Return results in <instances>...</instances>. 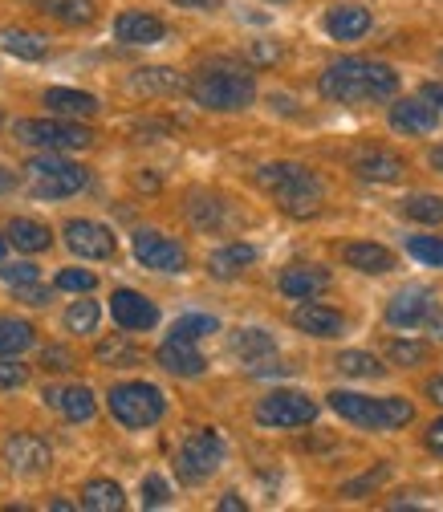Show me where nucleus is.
Listing matches in <instances>:
<instances>
[{
  "mask_svg": "<svg viewBox=\"0 0 443 512\" xmlns=\"http://www.w3.org/2000/svg\"><path fill=\"white\" fill-rule=\"evenodd\" d=\"M403 171H407V163L395 151H383V147L354 155V175L366 179V183H399Z\"/></svg>",
  "mask_w": 443,
  "mask_h": 512,
  "instance_id": "obj_20",
  "label": "nucleus"
},
{
  "mask_svg": "<svg viewBox=\"0 0 443 512\" xmlns=\"http://www.w3.org/2000/svg\"><path fill=\"white\" fill-rule=\"evenodd\" d=\"M427 163H431V167H435V171H439V175H443V147H435V151H431V155H427Z\"/></svg>",
  "mask_w": 443,
  "mask_h": 512,
  "instance_id": "obj_56",
  "label": "nucleus"
},
{
  "mask_svg": "<svg viewBox=\"0 0 443 512\" xmlns=\"http://www.w3.org/2000/svg\"><path fill=\"white\" fill-rule=\"evenodd\" d=\"M313 419H318V403H313L309 395L301 391H273L257 403V423L261 427H309Z\"/></svg>",
  "mask_w": 443,
  "mask_h": 512,
  "instance_id": "obj_9",
  "label": "nucleus"
},
{
  "mask_svg": "<svg viewBox=\"0 0 443 512\" xmlns=\"http://www.w3.org/2000/svg\"><path fill=\"white\" fill-rule=\"evenodd\" d=\"M423 326H427L435 338H443V309H431V313L423 317Z\"/></svg>",
  "mask_w": 443,
  "mask_h": 512,
  "instance_id": "obj_53",
  "label": "nucleus"
},
{
  "mask_svg": "<svg viewBox=\"0 0 443 512\" xmlns=\"http://www.w3.org/2000/svg\"><path fill=\"white\" fill-rule=\"evenodd\" d=\"M387 354H391V362H395V366H407V370H411V366L431 362V346H427V342H411V338H407V342H403V338H395V342L387 346Z\"/></svg>",
  "mask_w": 443,
  "mask_h": 512,
  "instance_id": "obj_38",
  "label": "nucleus"
},
{
  "mask_svg": "<svg viewBox=\"0 0 443 512\" xmlns=\"http://www.w3.org/2000/svg\"><path fill=\"white\" fill-rule=\"evenodd\" d=\"M0 456H5L9 472H17V476H41V472H49V464H53L49 443H45L41 435H29V431L9 435L5 447H0Z\"/></svg>",
  "mask_w": 443,
  "mask_h": 512,
  "instance_id": "obj_11",
  "label": "nucleus"
},
{
  "mask_svg": "<svg viewBox=\"0 0 443 512\" xmlns=\"http://www.w3.org/2000/svg\"><path fill=\"white\" fill-rule=\"evenodd\" d=\"M224 439L212 431V427H200V431H192L183 439V447H179V456H175V472H179V480L183 484H204L212 472H220V464H224Z\"/></svg>",
  "mask_w": 443,
  "mask_h": 512,
  "instance_id": "obj_8",
  "label": "nucleus"
},
{
  "mask_svg": "<svg viewBox=\"0 0 443 512\" xmlns=\"http://www.w3.org/2000/svg\"><path fill=\"white\" fill-rule=\"evenodd\" d=\"M66 244H70V252L86 256V261H110L114 248H118L114 232L98 220H70L66 224Z\"/></svg>",
  "mask_w": 443,
  "mask_h": 512,
  "instance_id": "obj_12",
  "label": "nucleus"
},
{
  "mask_svg": "<svg viewBox=\"0 0 443 512\" xmlns=\"http://www.w3.org/2000/svg\"><path fill=\"white\" fill-rule=\"evenodd\" d=\"M0 281L13 285V289H21V285L41 281V269H37V265H29V261H21V265H5V261H0Z\"/></svg>",
  "mask_w": 443,
  "mask_h": 512,
  "instance_id": "obj_41",
  "label": "nucleus"
},
{
  "mask_svg": "<svg viewBox=\"0 0 443 512\" xmlns=\"http://www.w3.org/2000/svg\"><path fill=\"white\" fill-rule=\"evenodd\" d=\"M387 472H391L387 464H378V468H374V472H366L362 480H354V484H346V488H342V496H350V500H358L362 492H370V488H378V484H383V480H387Z\"/></svg>",
  "mask_w": 443,
  "mask_h": 512,
  "instance_id": "obj_45",
  "label": "nucleus"
},
{
  "mask_svg": "<svg viewBox=\"0 0 443 512\" xmlns=\"http://www.w3.org/2000/svg\"><path fill=\"white\" fill-rule=\"evenodd\" d=\"M277 289L293 301H309V297H322L330 289V269L322 265H289L277 281Z\"/></svg>",
  "mask_w": 443,
  "mask_h": 512,
  "instance_id": "obj_17",
  "label": "nucleus"
},
{
  "mask_svg": "<svg viewBox=\"0 0 443 512\" xmlns=\"http://www.w3.org/2000/svg\"><path fill=\"white\" fill-rule=\"evenodd\" d=\"M431 309H435V293L423 289V285H411V289H403V293L391 297V305H387V322L399 326V330H419V326H423V317H427Z\"/></svg>",
  "mask_w": 443,
  "mask_h": 512,
  "instance_id": "obj_14",
  "label": "nucleus"
},
{
  "mask_svg": "<svg viewBox=\"0 0 443 512\" xmlns=\"http://www.w3.org/2000/svg\"><path fill=\"white\" fill-rule=\"evenodd\" d=\"M131 86L135 94H143V98H167V94H179V90H187V82L175 74V70H167V66H147V70H135L131 74Z\"/></svg>",
  "mask_w": 443,
  "mask_h": 512,
  "instance_id": "obj_23",
  "label": "nucleus"
},
{
  "mask_svg": "<svg viewBox=\"0 0 443 512\" xmlns=\"http://www.w3.org/2000/svg\"><path fill=\"white\" fill-rule=\"evenodd\" d=\"M33 346V326L21 322V317H5L0 322V358H17Z\"/></svg>",
  "mask_w": 443,
  "mask_h": 512,
  "instance_id": "obj_33",
  "label": "nucleus"
},
{
  "mask_svg": "<svg viewBox=\"0 0 443 512\" xmlns=\"http://www.w3.org/2000/svg\"><path fill=\"white\" fill-rule=\"evenodd\" d=\"M252 261H257V248H252V244H224V248H216L208 256V273L220 277V281H228V277L244 273Z\"/></svg>",
  "mask_w": 443,
  "mask_h": 512,
  "instance_id": "obj_27",
  "label": "nucleus"
},
{
  "mask_svg": "<svg viewBox=\"0 0 443 512\" xmlns=\"http://www.w3.org/2000/svg\"><path fill=\"white\" fill-rule=\"evenodd\" d=\"M29 5H37L41 13H49L53 21L70 25V29H82L98 17V5L94 0H29Z\"/></svg>",
  "mask_w": 443,
  "mask_h": 512,
  "instance_id": "obj_26",
  "label": "nucleus"
},
{
  "mask_svg": "<svg viewBox=\"0 0 443 512\" xmlns=\"http://www.w3.org/2000/svg\"><path fill=\"white\" fill-rule=\"evenodd\" d=\"M114 37L122 45H159L167 37V25L155 17V13H143V9H131L114 21Z\"/></svg>",
  "mask_w": 443,
  "mask_h": 512,
  "instance_id": "obj_18",
  "label": "nucleus"
},
{
  "mask_svg": "<svg viewBox=\"0 0 443 512\" xmlns=\"http://www.w3.org/2000/svg\"><path fill=\"white\" fill-rule=\"evenodd\" d=\"M98 362H114V366H135L139 362V350L131 342H122V338H110L98 346Z\"/></svg>",
  "mask_w": 443,
  "mask_h": 512,
  "instance_id": "obj_40",
  "label": "nucleus"
},
{
  "mask_svg": "<svg viewBox=\"0 0 443 512\" xmlns=\"http://www.w3.org/2000/svg\"><path fill=\"white\" fill-rule=\"evenodd\" d=\"M403 216L419 224H443V196H407Z\"/></svg>",
  "mask_w": 443,
  "mask_h": 512,
  "instance_id": "obj_36",
  "label": "nucleus"
},
{
  "mask_svg": "<svg viewBox=\"0 0 443 512\" xmlns=\"http://www.w3.org/2000/svg\"><path fill=\"white\" fill-rule=\"evenodd\" d=\"M98 317H102L98 301H74L70 313H66V330L70 334H94L98 330Z\"/></svg>",
  "mask_w": 443,
  "mask_h": 512,
  "instance_id": "obj_37",
  "label": "nucleus"
},
{
  "mask_svg": "<svg viewBox=\"0 0 443 512\" xmlns=\"http://www.w3.org/2000/svg\"><path fill=\"white\" fill-rule=\"evenodd\" d=\"M122 504H126V496H122V488L114 480H90L82 488V508L86 512H118Z\"/></svg>",
  "mask_w": 443,
  "mask_h": 512,
  "instance_id": "obj_30",
  "label": "nucleus"
},
{
  "mask_svg": "<svg viewBox=\"0 0 443 512\" xmlns=\"http://www.w3.org/2000/svg\"><path fill=\"white\" fill-rule=\"evenodd\" d=\"M45 403L57 407L70 423H90L94 411H98L90 387H49V391H45Z\"/></svg>",
  "mask_w": 443,
  "mask_h": 512,
  "instance_id": "obj_22",
  "label": "nucleus"
},
{
  "mask_svg": "<svg viewBox=\"0 0 443 512\" xmlns=\"http://www.w3.org/2000/svg\"><path fill=\"white\" fill-rule=\"evenodd\" d=\"M334 370H342L346 378H383L387 374V366L378 362L374 354H366V350H342L334 358Z\"/></svg>",
  "mask_w": 443,
  "mask_h": 512,
  "instance_id": "obj_32",
  "label": "nucleus"
},
{
  "mask_svg": "<svg viewBox=\"0 0 443 512\" xmlns=\"http://www.w3.org/2000/svg\"><path fill=\"white\" fill-rule=\"evenodd\" d=\"M318 90L330 102L342 106H370V102H391L399 94V74L387 61H370V57H342L334 66H326Z\"/></svg>",
  "mask_w": 443,
  "mask_h": 512,
  "instance_id": "obj_1",
  "label": "nucleus"
},
{
  "mask_svg": "<svg viewBox=\"0 0 443 512\" xmlns=\"http://www.w3.org/2000/svg\"><path fill=\"white\" fill-rule=\"evenodd\" d=\"M220 326H216V317H208V313H187V317H179V322L171 326V338L175 342H200V338H208V334H216Z\"/></svg>",
  "mask_w": 443,
  "mask_h": 512,
  "instance_id": "obj_35",
  "label": "nucleus"
},
{
  "mask_svg": "<svg viewBox=\"0 0 443 512\" xmlns=\"http://www.w3.org/2000/svg\"><path fill=\"white\" fill-rule=\"evenodd\" d=\"M13 187H17V171L0 163V196H5V191H13Z\"/></svg>",
  "mask_w": 443,
  "mask_h": 512,
  "instance_id": "obj_54",
  "label": "nucleus"
},
{
  "mask_svg": "<svg viewBox=\"0 0 443 512\" xmlns=\"http://www.w3.org/2000/svg\"><path fill=\"white\" fill-rule=\"evenodd\" d=\"M187 220H192L196 228H204V232H220L228 212L216 196H192V204H187Z\"/></svg>",
  "mask_w": 443,
  "mask_h": 512,
  "instance_id": "obj_34",
  "label": "nucleus"
},
{
  "mask_svg": "<svg viewBox=\"0 0 443 512\" xmlns=\"http://www.w3.org/2000/svg\"><path fill=\"white\" fill-rule=\"evenodd\" d=\"M391 126L399 135H431L439 126V110L427 98H399L391 106Z\"/></svg>",
  "mask_w": 443,
  "mask_h": 512,
  "instance_id": "obj_16",
  "label": "nucleus"
},
{
  "mask_svg": "<svg viewBox=\"0 0 443 512\" xmlns=\"http://www.w3.org/2000/svg\"><path fill=\"white\" fill-rule=\"evenodd\" d=\"M106 407L131 431L155 427L167 415V399L159 387H151V382H118V387H110V395H106Z\"/></svg>",
  "mask_w": 443,
  "mask_h": 512,
  "instance_id": "obj_5",
  "label": "nucleus"
},
{
  "mask_svg": "<svg viewBox=\"0 0 443 512\" xmlns=\"http://www.w3.org/2000/svg\"><path fill=\"white\" fill-rule=\"evenodd\" d=\"M232 354H240L244 362H261L277 354V342L269 330H236L232 334Z\"/></svg>",
  "mask_w": 443,
  "mask_h": 512,
  "instance_id": "obj_29",
  "label": "nucleus"
},
{
  "mask_svg": "<svg viewBox=\"0 0 443 512\" xmlns=\"http://www.w3.org/2000/svg\"><path fill=\"white\" fill-rule=\"evenodd\" d=\"M5 240H9L13 248H21V252H45V248L53 244V232H49L41 220L17 216V220H9V232H5Z\"/></svg>",
  "mask_w": 443,
  "mask_h": 512,
  "instance_id": "obj_28",
  "label": "nucleus"
},
{
  "mask_svg": "<svg viewBox=\"0 0 443 512\" xmlns=\"http://www.w3.org/2000/svg\"><path fill=\"white\" fill-rule=\"evenodd\" d=\"M187 94H192L196 106H204V110L236 114V110L252 106V98H257V82H252V74L232 70V66H208L187 82Z\"/></svg>",
  "mask_w": 443,
  "mask_h": 512,
  "instance_id": "obj_3",
  "label": "nucleus"
},
{
  "mask_svg": "<svg viewBox=\"0 0 443 512\" xmlns=\"http://www.w3.org/2000/svg\"><path fill=\"white\" fill-rule=\"evenodd\" d=\"M17 297H21L25 305H49V289H41L37 281H33V285H21Z\"/></svg>",
  "mask_w": 443,
  "mask_h": 512,
  "instance_id": "obj_47",
  "label": "nucleus"
},
{
  "mask_svg": "<svg viewBox=\"0 0 443 512\" xmlns=\"http://www.w3.org/2000/svg\"><path fill=\"white\" fill-rule=\"evenodd\" d=\"M155 358H159V366H163L167 374H179V378H196V374L208 370V362H204V354L196 350V342H175V338H167Z\"/></svg>",
  "mask_w": 443,
  "mask_h": 512,
  "instance_id": "obj_21",
  "label": "nucleus"
},
{
  "mask_svg": "<svg viewBox=\"0 0 443 512\" xmlns=\"http://www.w3.org/2000/svg\"><path fill=\"white\" fill-rule=\"evenodd\" d=\"M423 443H427V452H431V456H439V460H443V415H439L435 423H427Z\"/></svg>",
  "mask_w": 443,
  "mask_h": 512,
  "instance_id": "obj_46",
  "label": "nucleus"
},
{
  "mask_svg": "<svg viewBox=\"0 0 443 512\" xmlns=\"http://www.w3.org/2000/svg\"><path fill=\"white\" fill-rule=\"evenodd\" d=\"M29 382V366H21L17 358H0V391H17Z\"/></svg>",
  "mask_w": 443,
  "mask_h": 512,
  "instance_id": "obj_43",
  "label": "nucleus"
},
{
  "mask_svg": "<svg viewBox=\"0 0 443 512\" xmlns=\"http://www.w3.org/2000/svg\"><path fill=\"white\" fill-rule=\"evenodd\" d=\"M98 285V277L90 269H61L57 273V289H66V293H90Z\"/></svg>",
  "mask_w": 443,
  "mask_h": 512,
  "instance_id": "obj_42",
  "label": "nucleus"
},
{
  "mask_svg": "<svg viewBox=\"0 0 443 512\" xmlns=\"http://www.w3.org/2000/svg\"><path fill=\"white\" fill-rule=\"evenodd\" d=\"M135 261L143 269H155V273H183L187 252H183L179 240H171L163 232H151V228H139L135 232Z\"/></svg>",
  "mask_w": 443,
  "mask_h": 512,
  "instance_id": "obj_10",
  "label": "nucleus"
},
{
  "mask_svg": "<svg viewBox=\"0 0 443 512\" xmlns=\"http://www.w3.org/2000/svg\"><path fill=\"white\" fill-rule=\"evenodd\" d=\"M435 66H439V74H443V49H439V53H435Z\"/></svg>",
  "mask_w": 443,
  "mask_h": 512,
  "instance_id": "obj_58",
  "label": "nucleus"
},
{
  "mask_svg": "<svg viewBox=\"0 0 443 512\" xmlns=\"http://www.w3.org/2000/svg\"><path fill=\"white\" fill-rule=\"evenodd\" d=\"M277 57H281L277 45H252V61H265V66H269V61H277Z\"/></svg>",
  "mask_w": 443,
  "mask_h": 512,
  "instance_id": "obj_52",
  "label": "nucleus"
},
{
  "mask_svg": "<svg viewBox=\"0 0 443 512\" xmlns=\"http://www.w3.org/2000/svg\"><path fill=\"white\" fill-rule=\"evenodd\" d=\"M70 366H74V358L66 350H57V346L45 350V370H70Z\"/></svg>",
  "mask_w": 443,
  "mask_h": 512,
  "instance_id": "obj_48",
  "label": "nucleus"
},
{
  "mask_svg": "<svg viewBox=\"0 0 443 512\" xmlns=\"http://www.w3.org/2000/svg\"><path fill=\"white\" fill-rule=\"evenodd\" d=\"M0 126H5V114H0Z\"/></svg>",
  "mask_w": 443,
  "mask_h": 512,
  "instance_id": "obj_59",
  "label": "nucleus"
},
{
  "mask_svg": "<svg viewBox=\"0 0 443 512\" xmlns=\"http://www.w3.org/2000/svg\"><path fill=\"white\" fill-rule=\"evenodd\" d=\"M167 500H171V484L163 476H147L143 480V504L147 508H163Z\"/></svg>",
  "mask_w": 443,
  "mask_h": 512,
  "instance_id": "obj_44",
  "label": "nucleus"
},
{
  "mask_svg": "<svg viewBox=\"0 0 443 512\" xmlns=\"http://www.w3.org/2000/svg\"><path fill=\"white\" fill-rule=\"evenodd\" d=\"M0 45H5V53L21 57V61H41L49 53V41L41 33H29V29H5Z\"/></svg>",
  "mask_w": 443,
  "mask_h": 512,
  "instance_id": "obj_31",
  "label": "nucleus"
},
{
  "mask_svg": "<svg viewBox=\"0 0 443 512\" xmlns=\"http://www.w3.org/2000/svg\"><path fill=\"white\" fill-rule=\"evenodd\" d=\"M419 98H427L435 110H443V82H427V86L419 90Z\"/></svg>",
  "mask_w": 443,
  "mask_h": 512,
  "instance_id": "obj_51",
  "label": "nucleus"
},
{
  "mask_svg": "<svg viewBox=\"0 0 443 512\" xmlns=\"http://www.w3.org/2000/svg\"><path fill=\"white\" fill-rule=\"evenodd\" d=\"M29 191H33V200H70L78 196V191L90 183V171L82 163H70V159H61V155H41L29 163Z\"/></svg>",
  "mask_w": 443,
  "mask_h": 512,
  "instance_id": "obj_7",
  "label": "nucleus"
},
{
  "mask_svg": "<svg viewBox=\"0 0 443 512\" xmlns=\"http://www.w3.org/2000/svg\"><path fill=\"white\" fill-rule=\"evenodd\" d=\"M342 261H346L350 269L366 273V277H383V273H391V269L399 265L395 252L383 248V244H374V240H354V244H346V248H342Z\"/></svg>",
  "mask_w": 443,
  "mask_h": 512,
  "instance_id": "obj_19",
  "label": "nucleus"
},
{
  "mask_svg": "<svg viewBox=\"0 0 443 512\" xmlns=\"http://www.w3.org/2000/svg\"><path fill=\"white\" fill-rule=\"evenodd\" d=\"M326 33L334 41H358L370 33V13L362 5H338L326 13Z\"/></svg>",
  "mask_w": 443,
  "mask_h": 512,
  "instance_id": "obj_24",
  "label": "nucleus"
},
{
  "mask_svg": "<svg viewBox=\"0 0 443 512\" xmlns=\"http://www.w3.org/2000/svg\"><path fill=\"white\" fill-rule=\"evenodd\" d=\"M175 9H192V13H216L224 0H171Z\"/></svg>",
  "mask_w": 443,
  "mask_h": 512,
  "instance_id": "obj_49",
  "label": "nucleus"
},
{
  "mask_svg": "<svg viewBox=\"0 0 443 512\" xmlns=\"http://www.w3.org/2000/svg\"><path fill=\"white\" fill-rule=\"evenodd\" d=\"M407 252L415 256V261H423V265L443 269V240L439 236H411L407 240Z\"/></svg>",
  "mask_w": 443,
  "mask_h": 512,
  "instance_id": "obj_39",
  "label": "nucleus"
},
{
  "mask_svg": "<svg viewBox=\"0 0 443 512\" xmlns=\"http://www.w3.org/2000/svg\"><path fill=\"white\" fill-rule=\"evenodd\" d=\"M45 106L61 118H94L98 114V98L86 90H66V86H53L45 90Z\"/></svg>",
  "mask_w": 443,
  "mask_h": 512,
  "instance_id": "obj_25",
  "label": "nucleus"
},
{
  "mask_svg": "<svg viewBox=\"0 0 443 512\" xmlns=\"http://www.w3.org/2000/svg\"><path fill=\"white\" fill-rule=\"evenodd\" d=\"M257 183L277 200V208L293 220L318 216L326 204V183L301 163H265L257 171Z\"/></svg>",
  "mask_w": 443,
  "mask_h": 512,
  "instance_id": "obj_2",
  "label": "nucleus"
},
{
  "mask_svg": "<svg viewBox=\"0 0 443 512\" xmlns=\"http://www.w3.org/2000/svg\"><path fill=\"white\" fill-rule=\"evenodd\" d=\"M110 313H114V322H118L122 330H135V334L155 330V322H159L155 301H147V297L135 293V289H114V297H110Z\"/></svg>",
  "mask_w": 443,
  "mask_h": 512,
  "instance_id": "obj_13",
  "label": "nucleus"
},
{
  "mask_svg": "<svg viewBox=\"0 0 443 512\" xmlns=\"http://www.w3.org/2000/svg\"><path fill=\"white\" fill-rule=\"evenodd\" d=\"M293 326L301 330V334H309V338H342V330H346V317L338 313V309H330V305H318V301H301L297 309H293Z\"/></svg>",
  "mask_w": 443,
  "mask_h": 512,
  "instance_id": "obj_15",
  "label": "nucleus"
},
{
  "mask_svg": "<svg viewBox=\"0 0 443 512\" xmlns=\"http://www.w3.org/2000/svg\"><path fill=\"white\" fill-rule=\"evenodd\" d=\"M13 131L25 147L41 151H86L94 143V131L78 118H21Z\"/></svg>",
  "mask_w": 443,
  "mask_h": 512,
  "instance_id": "obj_6",
  "label": "nucleus"
},
{
  "mask_svg": "<svg viewBox=\"0 0 443 512\" xmlns=\"http://www.w3.org/2000/svg\"><path fill=\"white\" fill-rule=\"evenodd\" d=\"M5 248H9V240H5V236H0V261H5Z\"/></svg>",
  "mask_w": 443,
  "mask_h": 512,
  "instance_id": "obj_57",
  "label": "nucleus"
},
{
  "mask_svg": "<svg viewBox=\"0 0 443 512\" xmlns=\"http://www.w3.org/2000/svg\"><path fill=\"white\" fill-rule=\"evenodd\" d=\"M330 407L354 423V427H366V431H399L415 419V407L399 395H387V399H370V395H354V391H330L326 395Z\"/></svg>",
  "mask_w": 443,
  "mask_h": 512,
  "instance_id": "obj_4",
  "label": "nucleus"
},
{
  "mask_svg": "<svg viewBox=\"0 0 443 512\" xmlns=\"http://www.w3.org/2000/svg\"><path fill=\"white\" fill-rule=\"evenodd\" d=\"M423 395H427V403H435V407H443V374H435V378H427V387H423Z\"/></svg>",
  "mask_w": 443,
  "mask_h": 512,
  "instance_id": "obj_50",
  "label": "nucleus"
},
{
  "mask_svg": "<svg viewBox=\"0 0 443 512\" xmlns=\"http://www.w3.org/2000/svg\"><path fill=\"white\" fill-rule=\"evenodd\" d=\"M220 512H244V500H240L236 492H228V496L220 500Z\"/></svg>",
  "mask_w": 443,
  "mask_h": 512,
  "instance_id": "obj_55",
  "label": "nucleus"
}]
</instances>
